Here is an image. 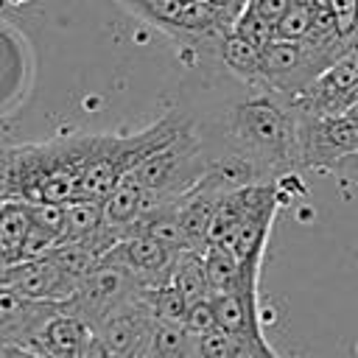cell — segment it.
Masks as SVG:
<instances>
[{
	"instance_id": "6da1fadb",
	"label": "cell",
	"mask_w": 358,
	"mask_h": 358,
	"mask_svg": "<svg viewBox=\"0 0 358 358\" xmlns=\"http://www.w3.org/2000/svg\"><path fill=\"white\" fill-rule=\"evenodd\" d=\"M229 140L232 151L255 162L263 179H280L302 168L296 112L285 98L274 92H260L232 109Z\"/></svg>"
},
{
	"instance_id": "7a4b0ae2",
	"label": "cell",
	"mask_w": 358,
	"mask_h": 358,
	"mask_svg": "<svg viewBox=\"0 0 358 358\" xmlns=\"http://www.w3.org/2000/svg\"><path fill=\"white\" fill-rule=\"evenodd\" d=\"M213 159L204 157L201 137L196 129L185 120L179 131L165 140L157 151H151L143 162H137L129 173L140 179L145 190H151L159 199H179L187 193L210 168Z\"/></svg>"
},
{
	"instance_id": "3957f363",
	"label": "cell",
	"mask_w": 358,
	"mask_h": 358,
	"mask_svg": "<svg viewBox=\"0 0 358 358\" xmlns=\"http://www.w3.org/2000/svg\"><path fill=\"white\" fill-rule=\"evenodd\" d=\"M151 291L154 288H148L129 266H123L112 255H103L101 263L81 280L76 294L67 302H62V308L84 319L90 327H95L109 313L148 296Z\"/></svg>"
},
{
	"instance_id": "277c9868",
	"label": "cell",
	"mask_w": 358,
	"mask_h": 358,
	"mask_svg": "<svg viewBox=\"0 0 358 358\" xmlns=\"http://www.w3.org/2000/svg\"><path fill=\"white\" fill-rule=\"evenodd\" d=\"M296 112V109H294ZM299 162L313 171H333L347 154L358 151V112L341 115H308L296 112Z\"/></svg>"
},
{
	"instance_id": "5b68a950",
	"label": "cell",
	"mask_w": 358,
	"mask_h": 358,
	"mask_svg": "<svg viewBox=\"0 0 358 358\" xmlns=\"http://www.w3.org/2000/svg\"><path fill=\"white\" fill-rule=\"evenodd\" d=\"M355 101H358V50L350 48L302 95H296L288 103L296 112H308V115H341Z\"/></svg>"
},
{
	"instance_id": "8992f818",
	"label": "cell",
	"mask_w": 358,
	"mask_h": 358,
	"mask_svg": "<svg viewBox=\"0 0 358 358\" xmlns=\"http://www.w3.org/2000/svg\"><path fill=\"white\" fill-rule=\"evenodd\" d=\"M0 285L14 288L17 294L36 299V302H67L81 282H76L70 274H64L50 257L39 260H20L11 263L0 280Z\"/></svg>"
},
{
	"instance_id": "52a82bcc",
	"label": "cell",
	"mask_w": 358,
	"mask_h": 358,
	"mask_svg": "<svg viewBox=\"0 0 358 358\" xmlns=\"http://www.w3.org/2000/svg\"><path fill=\"white\" fill-rule=\"evenodd\" d=\"M257 285L260 282H243L232 291L213 294L218 327L232 330V333H243V336H263Z\"/></svg>"
},
{
	"instance_id": "ba28073f",
	"label": "cell",
	"mask_w": 358,
	"mask_h": 358,
	"mask_svg": "<svg viewBox=\"0 0 358 358\" xmlns=\"http://www.w3.org/2000/svg\"><path fill=\"white\" fill-rule=\"evenodd\" d=\"M36 341L56 358H84L92 341V327L59 305L42 324Z\"/></svg>"
},
{
	"instance_id": "9c48e42d",
	"label": "cell",
	"mask_w": 358,
	"mask_h": 358,
	"mask_svg": "<svg viewBox=\"0 0 358 358\" xmlns=\"http://www.w3.org/2000/svg\"><path fill=\"white\" fill-rule=\"evenodd\" d=\"M218 56L235 78H241L249 87H260V81H263V50L257 45H252L249 39H243L235 31H227L218 42Z\"/></svg>"
},
{
	"instance_id": "30bf717a",
	"label": "cell",
	"mask_w": 358,
	"mask_h": 358,
	"mask_svg": "<svg viewBox=\"0 0 358 358\" xmlns=\"http://www.w3.org/2000/svg\"><path fill=\"white\" fill-rule=\"evenodd\" d=\"M34 227L31 204L20 196H8L0 201V257L8 263H20L22 243Z\"/></svg>"
},
{
	"instance_id": "8fae6325",
	"label": "cell",
	"mask_w": 358,
	"mask_h": 358,
	"mask_svg": "<svg viewBox=\"0 0 358 358\" xmlns=\"http://www.w3.org/2000/svg\"><path fill=\"white\" fill-rule=\"evenodd\" d=\"M148 347L157 358H201V336L187 324L154 322Z\"/></svg>"
},
{
	"instance_id": "7c38bea8",
	"label": "cell",
	"mask_w": 358,
	"mask_h": 358,
	"mask_svg": "<svg viewBox=\"0 0 358 358\" xmlns=\"http://www.w3.org/2000/svg\"><path fill=\"white\" fill-rule=\"evenodd\" d=\"M263 350H271L266 336H243L224 327H213L201 336V358H249Z\"/></svg>"
},
{
	"instance_id": "4fadbf2b",
	"label": "cell",
	"mask_w": 358,
	"mask_h": 358,
	"mask_svg": "<svg viewBox=\"0 0 358 358\" xmlns=\"http://www.w3.org/2000/svg\"><path fill=\"white\" fill-rule=\"evenodd\" d=\"M322 8H324L322 0H294L291 8L285 11V17L274 25V36L285 39V42H302L310 34Z\"/></svg>"
},
{
	"instance_id": "5bb4252c",
	"label": "cell",
	"mask_w": 358,
	"mask_h": 358,
	"mask_svg": "<svg viewBox=\"0 0 358 358\" xmlns=\"http://www.w3.org/2000/svg\"><path fill=\"white\" fill-rule=\"evenodd\" d=\"M151 308H154V319H157V322L185 324L190 302H187L171 282H165V285L154 288V294H151Z\"/></svg>"
},
{
	"instance_id": "9a60e30c",
	"label": "cell",
	"mask_w": 358,
	"mask_h": 358,
	"mask_svg": "<svg viewBox=\"0 0 358 358\" xmlns=\"http://www.w3.org/2000/svg\"><path fill=\"white\" fill-rule=\"evenodd\" d=\"M232 31L235 34H241L243 39H249L252 45H257L260 50L263 48H268L277 36H274V25L266 20V17H260L249 3L243 6V11L238 14V20H235V25H232Z\"/></svg>"
},
{
	"instance_id": "2e32d148",
	"label": "cell",
	"mask_w": 358,
	"mask_h": 358,
	"mask_svg": "<svg viewBox=\"0 0 358 358\" xmlns=\"http://www.w3.org/2000/svg\"><path fill=\"white\" fill-rule=\"evenodd\" d=\"M28 204H31L34 224L62 241L67 227V204L64 201H28Z\"/></svg>"
},
{
	"instance_id": "e0dca14e",
	"label": "cell",
	"mask_w": 358,
	"mask_h": 358,
	"mask_svg": "<svg viewBox=\"0 0 358 358\" xmlns=\"http://www.w3.org/2000/svg\"><path fill=\"white\" fill-rule=\"evenodd\" d=\"M185 324H187L193 333H199V336H204V333H210L213 327H218L215 305H213V294H210V296H201V299H196V302H190Z\"/></svg>"
},
{
	"instance_id": "ac0fdd59",
	"label": "cell",
	"mask_w": 358,
	"mask_h": 358,
	"mask_svg": "<svg viewBox=\"0 0 358 358\" xmlns=\"http://www.w3.org/2000/svg\"><path fill=\"white\" fill-rule=\"evenodd\" d=\"M324 6L333 14L341 36L350 39V34L358 28V0H324Z\"/></svg>"
},
{
	"instance_id": "d6986e66",
	"label": "cell",
	"mask_w": 358,
	"mask_h": 358,
	"mask_svg": "<svg viewBox=\"0 0 358 358\" xmlns=\"http://www.w3.org/2000/svg\"><path fill=\"white\" fill-rule=\"evenodd\" d=\"M291 3H294V0H249V6H252L260 17H266L271 25H277V22L285 17V11L291 8Z\"/></svg>"
},
{
	"instance_id": "ffe728a7",
	"label": "cell",
	"mask_w": 358,
	"mask_h": 358,
	"mask_svg": "<svg viewBox=\"0 0 358 358\" xmlns=\"http://www.w3.org/2000/svg\"><path fill=\"white\" fill-rule=\"evenodd\" d=\"M249 358H280L277 352H274V347L271 350H263V352H255V355H249Z\"/></svg>"
},
{
	"instance_id": "44dd1931",
	"label": "cell",
	"mask_w": 358,
	"mask_h": 358,
	"mask_svg": "<svg viewBox=\"0 0 358 358\" xmlns=\"http://www.w3.org/2000/svg\"><path fill=\"white\" fill-rule=\"evenodd\" d=\"M134 358H157V355L151 352V347H143V350H140V352H137Z\"/></svg>"
},
{
	"instance_id": "7402d4cb",
	"label": "cell",
	"mask_w": 358,
	"mask_h": 358,
	"mask_svg": "<svg viewBox=\"0 0 358 358\" xmlns=\"http://www.w3.org/2000/svg\"><path fill=\"white\" fill-rule=\"evenodd\" d=\"M347 185H358V171H355V173L350 176V182H347Z\"/></svg>"
},
{
	"instance_id": "603a6c76",
	"label": "cell",
	"mask_w": 358,
	"mask_h": 358,
	"mask_svg": "<svg viewBox=\"0 0 358 358\" xmlns=\"http://www.w3.org/2000/svg\"><path fill=\"white\" fill-rule=\"evenodd\" d=\"M11 6H20V3H28V0H8Z\"/></svg>"
}]
</instances>
